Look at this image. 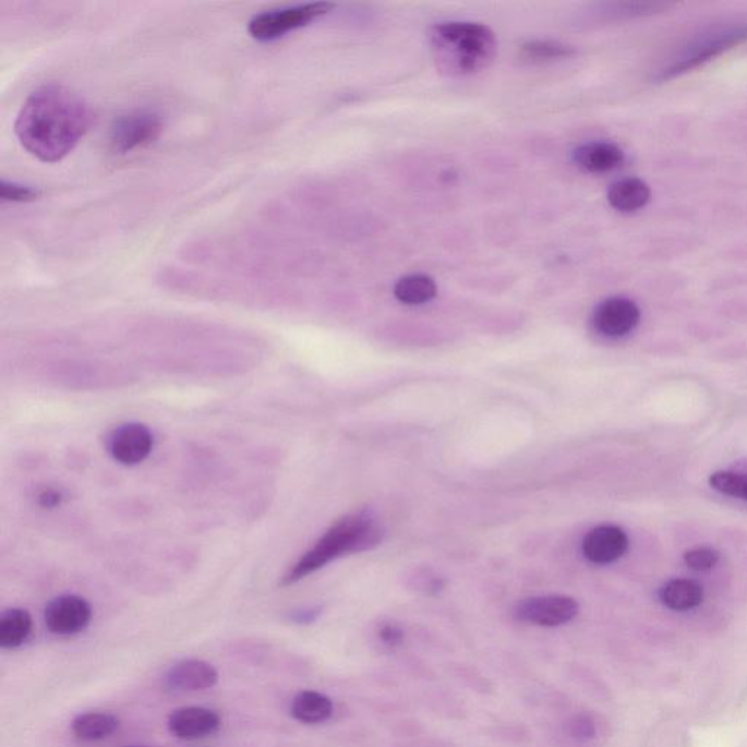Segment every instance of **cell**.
Segmentation results:
<instances>
[{
    "mask_svg": "<svg viewBox=\"0 0 747 747\" xmlns=\"http://www.w3.org/2000/svg\"><path fill=\"white\" fill-rule=\"evenodd\" d=\"M431 45L438 67L451 75H469L490 67L496 37L486 25L450 21L431 29Z\"/></svg>",
    "mask_w": 747,
    "mask_h": 747,
    "instance_id": "3",
    "label": "cell"
},
{
    "mask_svg": "<svg viewBox=\"0 0 747 747\" xmlns=\"http://www.w3.org/2000/svg\"><path fill=\"white\" fill-rule=\"evenodd\" d=\"M334 8V3L313 2L265 11L250 20L249 34L258 41L278 40L288 33L313 23L320 16L329 14Z\"/></svg>",
    "mask_w": 747,
    "mask_h": 747,
    "instance_id": "4",
    "label": "cell"
},
{
    "mask_svg": "<svg viewBox=\"0 0 747 747\" xmlns=\"http://www.w3.org/2000/svg\"><path fill=\"white\" fill-rule=\"evenodd\" d=\"M742 38V34H736V36L716 38L714 41L707 43V45L694 50L692 53L686 56V58L680 59L679 62L673 63L671 68H667L666 71L660 75V80H675V77L685 75V73L694 71V69L706 67L711 60H714L715 58H719V56L725 53V51L733 49Z\"/></svg>",
    "mask_w": 747,
    "mask_h": 747,
    "instance_id": "14",
    "label": "cell"
},
{
    "mask_svg": "<svg viewBox=\"0 0 747 747\" xmlns=\"http://www.w3.org/2000/svg\"><path fill=\"white\" fill-rule=\"evenodd\" d=\"M41 196L40 190L15 183V181H0V197L3 202L28 203L37 201Z\"/></svg>",
    "mask_w": 747,
    "mask_h": 747,
    "instance_id": "23",
    "label": "cell"
},
{
    "mask_svg": "<svg viewBox=\"0 0 747 747\" xmlns=\"http://www.w3.org/2000/svg\"><path fill=\"white\" fill-rule=\"evenodd\" d=\"M72 733L82 742L106 740L119 732L120 719L111 712L89 711L76 715L71 724Z\"/></svg>",
    "mask_w": 747,
    "mask_h": 747,
    "instance_id": "16",
    "label": "cell"
},
{
    "mask_svg": "<svg viewBox=\"0 0 747 747\" xmlns=\"http://www.w3.org/2000/svg\"><path fill=\"white\" fill-rule=\"evenodd\" d=\"M710 485L720 494L747 503V477L736 472H715L711 474Z\"/></svg>",
    "mask_w": 747,
    "mask_h": 747,
    "instance_id": "22",
    "label": "cell"
},
{
    "mask_svg": "<svg viewBox=\"0 0 747 747\" xmlns=\"http://www.w3.org/2000/svg\"><path fill=\"white\" fill-rule=\"evenodd\" d=\"M33 632V617L25 609H8L0 616V647L3 650L20 649Z\"/></svg>",
    "mask_w": 747,
    "mask_h": 747,
    "instance_id": "19",
    "label": "cell"
},
{
    "mask_svg": "<svg viewBox=\"0 0 747 747\" xmlns=\"http://www.w3.org/2000/svg\"><path fill=\"white\" fill-rule=\"evenodd\" d=\"M378 637L382 639L383 644L395 649V647H399L403 642L405 632L396 624H384L378 630Z\"/></svg>",
    "mask_w": 747,
    "mask_h": 747,
    "instance_id": "26",
    "label": "cell"
},
{
    "mask_svg": "<svg viewBox=\"0 0 747 747\" xmlns=\"http://www.w3.org/2000/svg\"><path fill=\"white\" fill-rule=\"evenodd\" d=\"M154 447L153 433L142 423H124L107 438V451L124 466H135L148 459Z\"/></svg>",
    "mask_w": 747,
    "mask_h": 747,
    "instance_id": "9",
    "label": "cell"
},
{
    "mask_svg": "<svg viewBox=\"0 0 747 747\" xmlns=\"http://www.w3.org/2000/svg\"><path fill=\"white\" fill-rule=\"evenodd\" d=\"M629 539L617 526L604 525L589 531L582 541V554L590 563L607 565L626 554Z\"/></svg>",
    "mask_w": 747,
    "mask_h": 747,
    "instance_id": "12",
    "label": "cell"
},
{
    "mask_svg": "<svg viewBox=\"0 0 747 747\" xmlns=\"http://www.w3.org/2000/svg\"><path fill=\"white\" fill-rule=\"evenodd\" d=\"M580 606L568 595H541L522 600L514 607L518 621L546 628H555L571 622L578 615Z\"/></svg>",
    "mask_w": 747,
    "mask_h": 747,
    "instance_id": "6",
    "label": "cell"
},
{
    "mask_svg": "<svg viewBox=\"0 0 747 747\" xmlns=\"http://www.w3.org/2000/svg\"><path fill=\"white\" fill-rule=\"evenodd\" d=\"M93 621V607L84 598L63 594L51 600L46 606L47 629L59 637H73L84 632Z\"/></svg>",
    "mask_w": 747,
    "mask_h": 747,
    "instance_id": "7",
    "label": "cell"
},
{
    "mask_svg": "<svg viewBox=\"0 0 747 747\" xmlns=\"http://www.w3.org/2000/svg\"><path fill=\"white\" fill-rule=\"evenodd\" d=\"M164 122L158 111L137 109L120 116L110 133L111 149L124 155L154 144L161 135Z\"/></svg>",
    "mask_w": 747,
    "mask_h": 747,
    "instance_id": "5",
    "label": "cell"
},
{
    "mask_svg": "<svg viewBox=\"0 0 747 747\" xmlns=\"http://www.w3.org/2000/svg\"><path fill=\"white\" fill-rule=\"evenodd\" d=\"M320 613H322L320 607L301 609V611L292 613L291 621L300 625L313 624L314 621H317Z\"/></svg>",
    "mask_w": 747,
    "mask_h": 747,
    "instance_id": "27",
    "label": "cell"
},
{
    "mask_svg": "<svg viewBox=\"0 0 747 747\" xmlns=\"http://www.w3.org/2000/svg\"><path fill=\"white\" fill-rule=\"evenodd\" d=\"M568 734L576 740H590L595 736L593 720L587 715H577L567 724Z\"/></svg>",
    "mask_w": 747,
    "mask_h": 747,
    "instance_id": "25",
    "label": "cell"
},
{
    "mask_svg": "<svg viewBox=\"0 0 747 747\" xmlns=\"http://www.w3.org/2000/svg\"><path fill=\"white\" fill-rule=\"evenodd\" d=\"M574 55L576 50L561 41L531 40L521 46L522 58L530 62H554V60L571 58Z\"/></svg>",
    "mask_w": 747,
    "mask_h": 747,
    "instance_id": "21",
    "label": "cell"
},
{
    "mask_svg": "<svg viewBox=\"0 0 747 747\" xmlns=\"http://www.w3.org/2000/svg\"><path fill=\"white\" fill-rule=\"evenodd\" d=\"M126 747H146V746H126Z\"/></svg>",
    "mask_w": 747,
    "mask_h": 747,
    "instance_id": "29",
    "label": "cell"
},
{
    "mask_svg": "<svg viewBox=\"0 0 747 747\" xmlns=\"http://www.w3.org/2000/svg\"><path fill=\"white\" fill-rule=\"evenodd\" d=\"M650 198V185L635 177L616 181L607 192V201L613 209L625 212V214L642 209L649 205Z\"/></svg>",
    "mask_w": 747,
    "mask_h": 747,
    "instance_id": "15",
    "label": "cell"
},
{
    "mask_svg": "<svg viewBox=\"0 0 747 747\" xmlns=\"http://www.w3.org/2000/svg\"><path fill=\"white\" fill-rule=\"evenodd\" d=\"M218 712L205 707H183L172 711L167 720L168 732L180 740H198L221 728Z\"/></svg>",
    "mask_w": 747,
    "mask_h": 747,
    "instance_id": "10",
    "label": "cell"
},
{
    "mask_svg": "<svg viewBox=\"0 0 747 747\" xmlns=\"http://www.w3.org/2000/svg\"><path fill=\"white\" fill-rule=\"evenodd\" d=\"M219 682L214 664L198 659H185L176 663L164 676V685L176 692H197L212 689Z\"/></svg>",
    "mask_w": 747,
    "mask_h": 747,
    "instance_id": "11",
    "label": "cell"
},
{
    "mask_svg": "<svg viewBox=\"0 0 747 747\" xmlns=\"http://www.w3.org/2000/svg\"><path fill=\"white\" fill-rule=\"evenodd\" d=\"M60 501H62V495L59 494V492L56 491H45L40 495V504L41 507L45 508H53L56 505L60 504Z\"/></svg>",
    "mask_w": 747,
    "mask_h": 747,
    "instance_id": "28",
    "label": "cell"
},
{
    "mask_svg": "<svg viewBox=\"0 0 747 747\" xmlns=\"http://www.w3.org/2000/svg\"><path fill=\"white\" fill-rule=\"evenodd\" d=\"M435 296H437V284L426 275L405 276L395 285V297L403 304H426L434 300Z\"/></svg>",
    "mask_w": 747,
    "mask_h": 747,
    "instance_id": "20",
    "label": "cell"
},
{
    "mask_svg": "<svg viewBox=\"0 0 747 747\" xmlns=\"http://www.w3.org/2000/svg\"><path fill=\"white\" fill-rule=\"evenodd\" d=\"M334 714V701L315 690H302L291 702V715L302 724L325 723Z\"/></svg>",
    "mask_w": 747,
    "mask_h": 747,
    "instance_id": "18",
    "label": "cell"
},
{
    "mask_svg": "<svg viewBox=\"0 0 747 747\" xmlns=\"http://www.w3.org/2000/svg\"><path fill=\"white\" fill-rule=\"evenodd\" d=\"M659 599L671 611L688 612L702 603L703 590L697 581L676 578L659 590Z\"/></svg>",
    "mask_w": 747,
    "mask_h": 747,
    "instance_id": "17",
    "label": "cell"
},
{
    "mask_svg": "<svg viewBox=\"0 0 747 747\" xmlns=\"http://www.w3.org/2000/svg\"><path fill=\"white\" fill-rule=\"evenodd\" d=\"M641 320V311L632 300L615 297L600 302L591 315V325L604 338L619 339L632 334Z\"/></svg>",
    "mask_w": 747,
    "mask_h": 747,
    "instance_id": "8",
    "label": "cell"
},
{
    "mask_svg": "<svg viewBox=\"0 0 747 747\" xmlns=\"http://www.w3.org/2000/svg\"><path fill=\"white\" fill-rule=\"evenodd\" d=\"M382 527L369 514L358 513L335 522L329 530L305 552L285 574L280 586L287 587L304 580L344 555L360 554L379 545Z\"/></svg>",
    "mask_w": 747,
    "mask_h": 747,
    "instance_id": "2",
    "label": "cell"
},
{
    "mask_svg": "<svg viewBox=\"0 0 747 747\" xmlns=\"http://www.w3.org/2000/svg\"><path fill=\"white\" fill-rule=\"evenodd\" d=\"M88 104L62 85L34 91L21 107L15 133L21 145L41 162L68 157L91 126Z\"/></svg>",
    "mask_w": 747,
    "mask_h": 747,
    "instance_id": "1",
    "label": "cell"
},
{
    "mask_svg": "<svg viewBox=\"0 0 747 747\" xmlns=\"http://www.w3.org/2000/svg\"><path fill=\"white\" fill-rule=\"evenodd\" d=\"M685 564L694 571H710L720 561V554L712 547H694L684 555Z\"/></svg>",
    "mask_w": 747,
    "mask_h": 747,
    "instance_id": "24",
    "label": "cell"
},
{
    "mask_svg": "<svg viewBox=\"0 0 747 747\" xmlns=\"http://www.w3.org/2000/svg\"><path fill=\"white\" fill-rule=\"evenodd\" d=\"M624 150L611 142H591L580 146L574 153V161L587 172L603 174L619 168L624 164Z\"/></svg>",
    "mask_w": 747,
    "mask_h": 747,
    "instance_id": "13",
    "label": "cell"
}]
</instances>
